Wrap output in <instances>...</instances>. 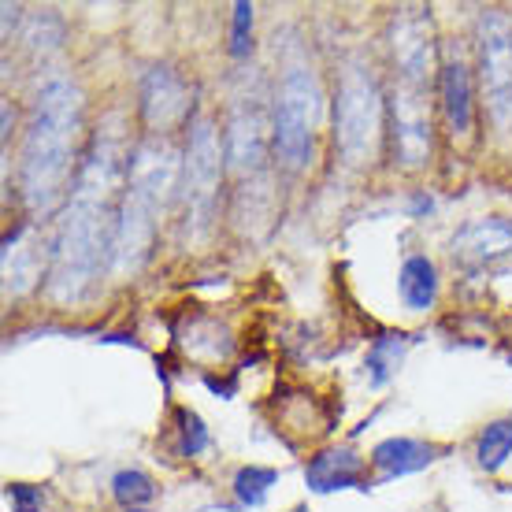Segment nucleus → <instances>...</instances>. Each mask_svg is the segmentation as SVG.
Instances as JSON below:
<instances>
[{
	"mask_svg": "<svg viewBox=\"0 0 512 512\" xmlns=\"http://www.w3.org/2000/svg\"><path fill=\"white\" fill-rule=\"evenodd\" d=\"M364 475H368V464H364V457H360L357 449L349 446L320 449L305 464V483L316 494H334V490H353V487L368 490L364 487Z\"/></svg>",
	"mask_w": 512,
	"mask_h": 512,
	"instance_id": "4468645a",
	"label": "nucleus"
},
{
	"mask_svg": "<svg viewBox=\"0 0 512 512\" xmlns=\"http://www.w3.org/2000/svg\"><path fill=\"white\" fill-rule=\"evenodd\" d=\"M386 141V93L364 56H349L334 82V149L349 167H368Z\"/></svg>",
	"mask_w": 512,
	"mask_h": 512,
	"instance_id": "39448f33",
	"label": "nucleus"
},
{
	"mask_svg": "<svg viewBox=\"0 0 512 512\" xmlns=\"http://www.w3.org/2000/svg\"><path fill=\"white\" fill-rule=\"evenodd\" d=\"M449 253H453V260L464 264V268H483L490 260L512 253V223H505V219H498V216L472 219L468 227H461V231L453 234Z\"/></svg>",
	"mask_w": 512,
	"mask_h": 512,
	"instance_id": "ddd939ff",
	"label": "nucleus"
},
{
	"mask_svg": "<svg viewBox=\"0 0 512 512\" xmlns=\"http://www.w3.org/2000/svg\"><path fill=\"white\" fill-rule=\"evenodd\" d=\"M179 342L193 360H227L231 357V331L212 316H186V327L179 331Z\"/></svg>",
	"mask_w": 512,
	"mask_h": 512,
	"instance_id": "f3484780",
	"label": "nucleus"
},
{
	"mask_svg": "<svg viewBox=\"0 0 512 512\" xmlns=\"http://www.w3.org/2000/svg\"><path fill=\"white\" fill-rule=\"evenodd\" d=\"M323 86L301 41H286L279 52V75L271 90V145L282 171L301 175L312 164V141L320 127Z\"/></svg>",
	"mask_w": 512,
	"mask_h": 512,
	"instance_id": "20e7f679",
	"label": "nucleus"
},
{
	"mask_svg": "<svg viewBox=\"0 0 512 512\" xmlns=\"http://www.w3.org/2000/svg\"><path fill=\"white\" fill-rule=\"evenodd\" d=\"M386 38H390V60H394L397 82H409V86L427 90L431 75L442 67L431 15L423 12V8H401L390 19V34Z\"/></svg>",
	"mask_w": 512,
	"mask_h": 512,
	"instance_id": "9d476101",
	"label": "nucleus"
},
{
	"mask_svg": "<svg viewBox=\"0 0 512 512\" xmlns=\"http://www.w3.org/2000/svg\"><path fill=\"white\" fill-rule=\"evenodd\" d=\"M182 156L167 138H141L130 153L127 182L116 212V238H112V275H134L153 256L156 231L167 205L179 197Z\"/></svg>",
	"mask_w": 512,
	"mask_h": 512,
	"instance_id": "7ed1b4c3",
	"label": "nucleus"
},
{
	"mask_svg": "<svg viewBox=\"0 0 512 512\" xmlns=\"http://www.w3.org/2000/svg\"><path fill=\"white\" fill-rule=\"evenodd\" d=\"M123 512H149V509H123Z\"/></svg>",
	"mask_w": 512,
	"mask_h": 512,
	"instance_id": "bb28decb",
	"label": "nucleus"
},
{
	"mask_svg": "<svg viewBox=\"0 0 512 512\" xmlns=\"http://www.w3.org/2000/svg\"><path fill=\"white\" fill-rule=\"evenodd\" d=\"M386 141L394 164L405 171H420L435 160V112L427 90L409 82L386 90Z\"/></svg>",
	"mask_w": 512,
	"mask_h": 512,
	"instance_id": "6e6552de",
	"label": "nucleus"
},
{
	"mask_svg": "<svg viewBox=\"0 0 512 512\" xmlns=\"http://www.w3.org/2000/svg\"><path fill=\"white\" fill-rule=\"evenodd\" d=\"M112 498L123 509H145L156 498V483L141 468H123V472L112 475Z\"/></svg>",
	"mask_w": 512,
	"mask_h": 512,
	"instance_id": "412c9836",
	"label": "nucleus"
},
{
	"mask_svg": "<svg viewBox=\"0 0 512 512\" xmlns=\"http://www.w3.org/2000/svg\"><path fill=\"white\" fill-rule=\"evenodd\" d=\"M290 512H312V509H308V505H297V509H290Z\"/></svg>",
	"mask_w": 512,
	"mask_h": 512,
	"instance_id": "a878e982",
	"label": "nucleus"
},
{
	"mask_svg": "<svg viewBox=\"0 0 512 512\" xmlns=\"http://www.w3.org/2000/svg\"><path fill=\"white\" fill-rule=\"evenodd\" d=\"M253 4H234L231 12V56L234 60H245L253 52Z\"/></svg>",
	"mask_w": 512,
	"mask_h": 512,
	"instance_id": "5701e85b",
	"label": "nucleus"
},
{
	"mask_svg": "<svg viewBox=\"0 0 512 512\" xmlns=\"http://www.w3.org/2000/svg\"><path fill=\"white\" fill-rule=\"evenodd\" d=\"M405 349H409V338L397 331H386L379 334L372 342V349H368V360H364V379H368V386H386L390 379L397 375V368H401V360H405Z\"/></svg>",
	"mask_w": 512,
	"mask_h": 512,
	"instance_id": "a211bd4d",
	"label": "nucleus"
},
{
	"mask_svg": "<svg viewBox=\"0 0 512 512\" xmlns=\"http://www.w3.org/2000/svg\"><path fill=\"white\" fill-rule=\"evenodd\" d=\"M279 483V472L275 468H264V464H245V468H238L234 472V498H238V505H245V509H260L264 501H268L271 487Z\"/></svg>",
	"mask_w": 512,
	"mask_h": 512,
	"instance_id": "aec40b11",
	"label": "nucleus"
},
{
	"mask_svg": "<svg viewBox=\"0 0 512 512\" xmlns=\"http://www.w3.org/2000/svg\"><path fill=\"white\" fill-rule=\"evenodd\" d=\"M223 153H227V175L238 182V197L260 193L256 186L268 179L271 156H275L271 104L260 82L249 86V78H245L242 86L231 93L227 119H223Z\"/></svg>",
	"mask_w": 512,
	"mask_h": 512,
	"instance_id": "0eeeda50",
	"label": "nucleus"
},
{
	"mask_svg": "<svg viewBox=\"0 0 512 512\" xmlns=\"http://www.w3.org/2000/svg\"><path fill=\"white\" fill-rule=\"evenodd\" d=\"M175 431H179V453L182 457H201L208 449V442H212V435H208L205 420L197 416L193 409H175Z\"/></svg>",
	"mask_w": 512,
	"mask_h": 512,
	"instance_id": "4be33fe9",
	"label": "nucleus"
},
{
	"mask_svg": "<svg viewBox=\"0 0 512 512\" xmlns=\"http://www.w3.org/2000/svg\"><path fill=\"white\" fill-rule=\"evenodd\" d=\"M438 461V446L431 442H420V438H383L379 446L372 449V468L379 475V483H390V479H401V475L423 472L427 464Z\"/></svg>",
	"mask_w": 512,
	"mask_h": 512,
	"instance_id": "2eb2a0df",
	"label": "nucleus"
},
{
	"mask_svg": "<svg viewBox=\"0 0 512 512\" xmlns=\"http://www.w3.org/2000/svg\"><path fill=\"white\" fill-rule=\"evenodd\" d=\"M397 294L405 301L409 312H427V308H435L438 301V268L435 260H427V256H405V264H401V275H397Z\"/></svg>",
	"mask_w": 512,
	"mask_h": 512,
	"instance_id": "dca6fc26",
	"label": "nucleus"
},
{
	"mask_svg": "<svg viewBox=\"0 0 512 512\" xmlns=\"http://www.w3.org/2000/svg\"><path fill=\"white\" fill-rule=\"evenodd\" d=\"M130 153L116 127H97L86 145L75 186L67 193L56 234L49 249V294L56 301H82L112 268V238H116V212L127 182Z\"/></svg>",
	"mask_w": 512,
	"mask_h": 512,
	"instance_id": "f257e3e1",
	"label": "nucleus"
},
{
	"mask_svg": "<svg viewBox=\"0 0 512 512\" xmlns=\"http://www.w3.org/2000/svg\"><path fill=\"white\" fill-rule=\"evenodd\" d=\"M8 501H12V512H41L45 509V494L30 483H8Z\"/></svg>",
	"mask_w": 512,
	"mask_h": 512,
	"instance_id": "b1692460",
	"label": "nucleus"
},
{
	"mask_svg": "<svg viewBox=\"0 0 512 512\" xmlns=\"http://www.w3.org/2000/svg\"><path fill=\"white\" fill-rule=\"evenodd\" d=\"M409 212L416 219L420 216H427V212H435V197H431V193H412V201H409Z\"/></svg>",
	"mask_w": 512,
	"mask_h": 512,
	"instance_id": "393cba45",
	"label": "nucleus"
},
{
	"mask_svg": "<svg viewBox=\"0 0 512 512\" xmlns=\"http://www.w3.org/2000/svg\"><path fill=\"white\" fill-rule=\"evenodd\" d=\"M86 101L71 78H52L38 90L19 149V193L30 216H52L67 201L82 167Z\"/></svg>",
	"mask_w": 512,
	"mask_h": 512,
	"instance_id": "f03ea898",
	"label": "nucleus"
},
{
	"mask_svg": "<svg viewBox=\"0 0 512 512\" xmlns=\"http://www.w3.org/2000/svg\"><path fill=\"white\" fill-rule=\"evenodd\" d=\"M512 457V420H494L483 427V435L475 442V461L483 472H501Z\"/></svg>",
	"mask_w": 512,
	"mask_h": 512,
	"instance_id": "6ab92c4d",
	"label": "nucleus"
},
{
	"mask_svg": "<svg viewBox=\"0 0 512 512\" xmlns=\"http://www.w3.org/2000/svg\"><path fill=\"white\" fill-rule=\"evenodd\" d=\"M475 67L483 104L494 130H512V19L505 12H483L475 26Z\"/></svg>",
	"mask_w": 512,
	"mask_h": 512,
	"instance_id": "1a4fd4ad",
	"label": "nucleus"
},
{
	"mask_svg": "<svg viewBox=\"0 0 512 512\" xmlns=\"http://www.w3.org/2000/svg\"><path fill=\"white\" fill-rule=\"evenodd\" d=\"M223 175H227V153H223V134L216 130V119L193 116L186 127L179 175V227L190 242H205L216 227Z\"/></svg>",
	"mask_w": 512,
	"mask_h": 512,
	"instance_id": "423d86ee",
	"label": "nucleus"
},
{
	"mask_svg": "<svg viewBox=\"0 0 512 512\" xmlns=\"http://www.w3.org/2000/svg\"><path fill=\"white\" fill-rule=\"evenodd\" d=\"M190 82L175 71V67H149L145 78H141L138 90V108H141V123L149 127L153 138H167L171 130H179L182 123L190 127Z\"/></svg>",
	"mask_w": 512,
	"mask_h": 512,
	"instance_id": "9b49d317",
	"label": "nucleus"
},
{
	"mask_svg": "<svg viewBox=\"0 0 512 512\" xmlns=\"http://www.w3.org/2000/svg\"><path fill=\"white\" fill-rule=\"evenodd\" d=\"M438 97H442V119L453 138H468L475 127V86L472 64L464 60L461 49H446L438 67Z\"/></svg>",
	"mask_w": 512,
	"mask_h": 512,
	"instance_id": "f8f14e48",
	"label": "nucleus"
}]
</instances>
